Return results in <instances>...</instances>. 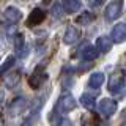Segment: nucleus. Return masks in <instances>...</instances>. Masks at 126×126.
I'll return each instance as SVG.
<instances>
[{
  "label": "nucleus",
  "instance_id": "nucleus-1",
  "mask_svg": "<svg viewBox=\"0 0 126 126\" xmlns=\"http://www.w3.org/2000/svg\"><path fill=\"white\" fill-rule=\"evenodd\" d=\"M76 109V99L71 96L69 93H63L57 101V106H55V110L58 113H69Z\"/></svg>",
  "mask_w": 126,
  "mask_h": 126
},
{
  "label": "nucleus",
  "instance_id": "nucleus-2",
  "mask_svg": "<svg viewBox=\"0 0 126 126\" xmlns=\"http://www.w3.org/2000/svg\"><path fill=\"white\" fill-rule=\"evenodd\" d=\"M125 71H115L112 76L109 77V92L110 93H120L125 87Z\"/></svg>",
  "mask_w": 126,
  "mask_h": 126
},
{
  "label": "nucleus",
  "instance_id": "nucleus-3",
  "mask_svg": "<svg viewBox=\"0 0 126 126\" xmlns=\"http://www.w3.org/2000/svg\"><path fill=\"white\" fill-rule=\"evenodd\" d=\"M121 11H123V0H113L110 2L107 6H106L104 11V17L107 21H115V19L120 17Z\"/></svg>",
  "mask_w": 126,
  "mask_h": 126
},
{
  "label": "nucleus",
  "instance_id": "nucleus-4",
  "mask_svg": "<svg viewBox=\"0 0 126 126\" xmlns=\"http://www.w3.org/2000/svg\"><path fill=\"white\" fill-rule=\"evenodd\" d=\"M98 110H99V113L102 117L109 118L117 112V102L113 99H110V98H104V99H101L99 104H98Z\"/></svg>",
  "mask_w": 126,
  "mask_h": 126
},
{
  "label": "nucleus",
  "instance_id": "nucleus-5",
  "mask_svg": "<svg viewBox=\"0 0 126 126\" xmlns=\"http://www.w3.org/2000/svg\"><path fill=\"white\" fill-rule=\"evenodd\" d=\"M46 19V11L43 10L41 6H36L33 8V11L29 14V19H27V27H35L38 25V24H41L43 21Z\"/></svg>",
  "mask_w": 126,
  "mask_h": 126
},
{
  "label": "nucleus",
  "instance_id": "nucleus-6",
  "mask_svg": "<svg viewBox=\"0 0 126 126\" xmlns=\"http://www.w3.org/2000/svg\"><path fill=\"white\" fill-rule=\"evenodd\" d=\"M27 104H29L27 98H24V96L16 98L10 104V107H8V113H10V115H19L21 112H24V110L27 109Z\"/></svg>",
  "mask_w": 126,
  "mask_h": 126
},
{
  "label": "nucleus",
  "instance_id": "nucleus-7",
  "mask_svg": "<svg viewBox=\"0 0 126 126\" xmlns=\"http://www.w3.org/2000/svg\"><path fill=\"white\" fill-rule=\"evenodd\" d=\"M44 80H46V73H44V71L36 69V71H33L32 76L29 77V85L33 90H38L39 87L43 85V82H44Z\"/></svg>",
  "mask_w": 126,
  "mask_h": 126
},
{
  "label": "nucleus",
  "instance_id": "nucleus-8",
  "mask_svg": "<svg viewBox=\"0 0 126 126\" xmlns=\"http://www.w3.org/2000/svg\"><path fill=\"white\" fill-rule=\"evenodd\" d=\"M110 38L113 43H123L126 39V24H117L110 32Z\"/></svg>",
  "mask_w": 126,
  "mask_h": 126
},
{
  "label": "nucleus",
  "instance_id": "nucleus-9",
  "mask_svg": "<svg viewBox=\"0 0 126 126\" xmlns=\"http://www.w3.org/2000/svg\"><path fill=\"white\" fill-rule=\"evenodd\" d=\"M14 50L19 57H25L27 55V46H25V39H24V35L16 32L14 36Z\"/></svg>",
  "mask_w": 126,
  "mask_h": 126
},
{
  "label": "nucleus",
  "instance_id": "nucleus-10",
  "mask_svg": "<svg viewBox=\"0 0 126 126\" xmlns=\"http://www.w3.org/2000/svg\"><path fill=\"white\" fill-rule=\"evenodd\" d=\"M98 57V47L96 46H92V44H85L84 47L80 49V58L82 60H94Z\"/></svg>",
  "mask_w": 126,
  "mask_h": 126
},
{
  "label": "nucleus",
  "instance_id": "nucleus-11",
  "mask_svg": "<svg viewBox=\"0 0 126 126\" xmlns=\"http://www.w3.org/2000/svg\"><path fill=\"white\" fill-rule=\"evenodd\" d=\"M79 36H80V33H79V30L76 29V27L69 25L66 27L65 30V35H63V41L66 43V44H74V43L79 39Z\"/></svg>",
  "mask_w": 126,
  "mask_h": 126
},
{
  "label": "nucleus",
  "instance_id": "nucleus-12",
  "mask_svg": "<svg viewBox=\"0 0 126 126\" xmlns=\"http://www.w3.org/2000/svg\"><path fill=\"white\" fill-rule=\"evenodd\" d=\"M62 6H63V11H65V13L73 14V13H77L82 8V2L80 0H63Z\"/></svg>",
  "mask_w": 126,
  "mask_h": 126
},
{
  "label": "nucleus",
  "instance_id": "nucleus-13",
  "mask_svg": "<svg viewBox=\"0 0 126 126\" xmlns=\"http://www.w3.org/2000/svg\"><path fill=\"white\" fill-rule=\"evenodd\" d=\"M19 80H21V71H13L11 74H8V76H5V79H3V84H5L6 88H14L16 85L19 84Z\"/></svg>",
  "mask_w": 126,
  "mask_h": 126
},
{
  "label": "nucleus",
  "instance_id": "nucleus-14",
  "mask_svg": "<svg viewBox=\"0 0 126 126\" xmlns=\"http://www.w3.org/2000/svg\"><path fill=\"white\" fill-rule=\"evenodd\" d=\"M3 17H5L8 22L14 24L22 17V13H21V10H17V8H14V6H8L5 10V13H3Z\"/></svg>",
  "mask_w": 126,
  "mask_h": 126
},
{
  "label": "nucleus",
  "instance_id": "nucleus-15",
  "mask_svg": "<svg viewBox=\"0 0 126 126\" xmlns=\"http://www.w3.org/2000/svg\"><path fill=\"white\" fill-rule=\"evenodd\" d=\"M96 47H98V50L102 54H106V52H109L110 49H112V38H109V36H99L96 39Z\"/></svg>",
  "mask_w": 126,
  "mask_h": 126
},
{
  "label": "nucleus",
  "instance_id": "nucleus-16",
  "mask_svg": "<svg viewBox=\"0 0 126 126\" xmlns=\"http://www.w3.org/2000/svg\"><path fill=\"white\" fill-rule=\"evenodd\" d=\"M104 79L106 77H104V74H102V73H94L88 79V85L92 87V88H99V87L104 84Z\"/></svg>",
  "mask_w": 126,
  "mask_h": 126
},
{
  "label": "nucleus",
  "instance_id": "nucleus-17",
  "mask_svg": "<svg viewBox=\"0 0 126 126\" xmlns=\"http://www.w3.org/2000/svg\"><path fill=\"white\" fill-rule=\"evenodd\" d=\"M80 104L84 106L85 109L93 110L94 107H96V101H94V96H92V94H88V93H84V94L80 96Z\"/></svg>",
  "mask_w": 126,
  "mask_h": 126
},
{
  "label": "nucleus",
  "instance_id": "nucleus-18",
  "mask_svg": "<svg viewBox=\"0 0 126 126\" xmlns=\"http://www.w3.org/2000/svg\"><path fill=\"white\" fill-rule=\"evenodd\" d=\"M14 62H16V60H14V57H13V55H8V57H6V60L3 62L2 65H0V77H2L3 74H6L8 71L13 68V66H14Z\"/></svg>",
  "mask_w": 126,
  "mask_h": 126
},
{
  "label": "nucleus",
  "instance_id": "nucleus-19",
  "mask_svg": "<svg viewBox=\"0 0 126 126\" xmlns=\"http://www.w3.org/2000/svg\"><path fill=\"white\" fill-rule=\"evenodd\" d=\"M93 19H94V14H92V13H84V14L79 16L76 21H77V24H80V25H88L90 22H93Z\"/></svg>",
  "mask_w": 126,
  "mask_h": 126
},
{
  "label": "nucleus",
  "instance_id": "nucleus-20",
  "mask_svg": "<svg viewBox=\"0 0 126 126\" xmlns=\"http://www.w3.org/2000/svg\"><path fill=\"white\" fill-rule=\"evenodd\" d=\"M60 117H58V112H57V110H55V112H52V113H50V115H49V123L50 125H55V126H58V125H60Z\"/></svg>",
  "mask_w": 126,
  "mask_h": 126
},
{
  "label": "nucleus",
  "instance_id": "nucleus-21",
  "mask_svg": "<svg viewBox=\"0 0 126 126\" xmlns=\"http://www.w3.org/2000/svg\"><path fill=\"white\" fill-rule=\"evenodd\" d=\"M102 2H104V0H94V2H93V5L96 6V5H99V3H102Z\"/></svg>",
  "mask_w": 126,
  "mask_h": 126
}]
</instances>
